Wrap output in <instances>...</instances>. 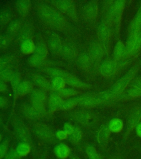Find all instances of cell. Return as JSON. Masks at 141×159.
Instances as JSON below:
<instances>
[{
	"instance_id": "obj_53",
	"label": "cell",
	"mask_w": 141,
	"mask_h": 159,
	"mask_svg": "<svg viewBox=\"0 0 141 159\" xmlns=\"http://www.w3.org/2000/svg\"></svg>"
},
{
	"instance_id": "obj_23",
	"label": "cell",
	"mask_w": 141,
	"mask_h": 159,
	"mask_svg": "<svg viewBox=\"0 0 141 159\" xmlns=\"http://www.w3.org/2000/svg\"><path fill=\"white\" fill-rule=\"evenodd\" d=\"M93 59L88 53H82L78 59V64L79 67L83 70H88L92 66Z\"/></svg>"
},
{
	"instance_id": "obj_4",
	"label": "cell",
	"mask_w": 141,
	"mask_h": 159,
	"mask_svg": "<svg viewBox=\"0 0 141 159\" xmlns=\"http://www.w3.org/2000/svg\"><path fill=\"white\" fill-rule=\"evenodd\" d=\"M45 71L54 77L62 78L64 80L66 84L69 85L73 89H89L92 88V86L90 84L84 82L74 74L63 70L51 67L46 69L45 70Z\"/></svg>"
},
{
	"instance_id": "obj_33",
	"label": "cell",
	"mask_w": 141,
	"mask_h": 159,
	"mask_svg": "<svg viewBox=\"0 0 141 159\" xmlns=\"http://www.w3.org/2000/svg\"><path fill=\"white\" fill-rule=\"evenodd\" d=\"M141 50V30L138 33L136 39L135 40L134 47L132 50L131 53L129 57V59L136 57Z\"/></svg>"
},
{
	"instance_id": "obj_39",
	"label": "cell",
	"mask_w": 141,
	"mask_h": 159,
	"mask_svg": "<svg viewBox=\"0 0 141 159\" xmlns=\"http://www.w3.org/2000/svg\"><path fill=\"white\" fill-rule=\"evenodd\" d=\"M51 84L55 91H57L64 89L66 86V83L64 82V80L61 77H54L52 80Z\"/></svg>"
},
{
	"instance_id": "obj_12",
	"label": "cell",
	"mask_w": 141,
	"mask_h": 159,
	"mask_svg": "<svg viewBox=\"0 0 141 159\" xmlns=\"http://www.w3.org/2000/svg\"><path fill=\"white\" fill-rule=\"evenodd\" d=\"M98 3L96 1H91L86 3L83 8V15L86 20L93 21L98 14Z\"/></svg>"
},
{
	"instance_id": "obj_13",
	"label": "cell",
	"mask_w": 141,
	"mask_h": 159,
	"mask_svg": "<svg viewBox=\"0 0 141 159\" xmlns=\"http://www.w3.org/2000/svg\"><path fill=\"white\" fill-rule=\"evenodd\" d=\"M105 50V48L100 43L95 41L90 45L88 54L93 60L98 61L104 57Z\"/></svg>"
},
{
	"instance_id": "obj_10",
	"label": "cell",
	"mask_w": 141,
	"mask_h": 159,
	"mask_svg": "<svg viewBox=\"0 0 141 159\" xmlns=\"http://www.w3.org/2000/svg\"><path fill=\"white\" fill-rule=\"evenodd\" d=\"M118 68L117 61L114 60H107L100 65L99 71L103 76L108 78L114 76L117 71Z\"/></svg>"
},
{
	"instance_id": "obj_32",
	"label": "cell",
	"mask_w": 141,
	"mask_h": 159,
	"mask_svg": "<svg viewBox=\"0 0 141 159\" xmlns=\"http://www.w3.org/2000/svg\"><path fill=\"white\" fill-rule=\"evenodd\" d=\"M62 98H69L74 97L81 93V92L73 88H65L59 90L57 92Z\"/></svg>"
},
{
	"instance_id": "obj_24",
	"label": "cell",
	"mask_w": 141,
	"mask_h": 159,
	"mask_svg": "<svg viewBox=\"0 0 141 159\" xmlns=\"http://www.w3.org/2000/svg\"><path fill=\"white\" fill-rule=\"evenodd\" d=\"M125 52V45L121 40H119L115 45L113 52L114 60L119 61L124 59Z\"/></svg>"
},
{
	"instance_id": "obj_31",
	"label": "cell",
	"mask_w": 141,
	"mask_h": 159,
	"mask_svg": "<svg viewBox=\"0 0 141 159\" xmlns=\"http://www.w3.org/2000/svg\"><path fill=\"white\" fill-rule=\"evenodd\" d=\"M15 150L20 157H26L31 152V147L28 143L21 142L18 145Z\"/></svg>"
},
{
	"instance_id": "obj_15",
	"label": "cell",
	"mask_w": 141,
	"mask_h": 159,
	"mask_svg": "<svg viewBox=\"0 0 141 159\" xmlns=\"http://www.w3.org/2000/svg\"><path fill=\"white\" fill-rule=\"evenodd\" d=\"M20 112L28 119L36 120L42 117L37 110L35 109L31 104H23L20 107Z\"/></svg>"
},
{
	"instance_id": "obj_52",
	"label": "cell",
	"mask_w": 141,
	"mask_h": 159,
	"mask_svg": "<svg viewBox=\"0 0 141 159\" xmlns=\"http://www.w3.org/2000/svg\"><path fill=\"white\" fill-rule=\"evenodd\" d=\"M2 123V120H1V117H0V124Z\"/></svg>"
},
{
	"instance_id": "obj_6",
	"label": "cell",
	"mask_w": 141,
	"mask_h": 159,
	"mask_svg": "<svg viewBox=\"0 0 141 159\" xmlns=\"http://www.w3.org/2000/svg\"><path fill=\"white\" fill-rule=\"evenodd\" d=\"M52 4L57 10L63 12L72 20H78L77 8L73 2L67 0L52 1Z\"/></svg>"
},
{
	"instance_id": "obj_41",
	"label": "cell",
	"mask_w": 141,
	"mask_h": 159,
	"mask_svg": "<svg viewBox=\"0 0 141 159\" xmlns=\"http://www.w3.org/2000/svg\"><path fill=\"white\" fill-rule=\"evenodd\" d=\"M60 52L62 53V54L64 57H67V58H71L73 57V54H74V52H73V50L72 49V48L67 45L62 46Z\"/></svg>"
},
{
	"instance_id": "obj_27",
	"label": "cell",
	"mask_w": 141,
	"mask_h": 159,
	"mask_svg": "<svg viewBox=\"0 0 141 159\" xmlns=\"http://www.w3.org/2000/svg\"><path fill=\"white\" fill-rule=\"evenodd\" d=\"M30 98L32 102H42L46 103V94L44 91L42 89H33L30 93Z\"/></svg>"
},
{
	"instance_id": "obj_1",
	"label": "cell",
	"mask_w": 141,
	"mask_h": 159,
	"mask_svg": "<svg viewBox=\"0 0 141 159\" xmlns=\"http://www.w3.org/2000/svg\"><path fill=\"white\" fill-rule=\"evenodd\" d=\"M139 69V64L134 65L129 71L118 80L109 89L97 93V97L99 102L102 104L104 102L113 101L124 92V89L133 79L134 75L138 72Z\"/></svg>"
},
{
	"instance_id": "obj_44",
	"label": "cell",
	"mask_w": 141,
	"mask_h": 159,
	"mask_svg": "<svg viewBox=\"0 0 141 159\" xmlns=\"http://www.w3.org/2000/svg\"><path fill=\"white\" fill-rule=\"evenodd\" d=\"M20 157L17 154L15 149H11L8 150L7 154L6 155L4 159H20Z\"/></svg>"
},
{
	"instance_id": "obj_5",
	"label": "cell",
	"mask_w": 141,
	"mask_h": 159,
	"mask_svg": "<svg viewBox=\"0 0 141 159\" xmlns=\"http://www.w3.org/2000/svg\"><path fill=\"white\" fill-rule=\"evenodd\" d=\"M48 48L44 42H39L35 44L34 52L29 59L32 66L37 67L42 64L47 57Z\"/></svg>"
},
{
	"instance_id": "obj_17",
	"label": "cell",
	"mask_w": 141,
	"mask_h": 159,
	"mask_svg": "<svg viewBox=\"0 0 141 159\" xmlns=\"http://www.w3.org/2000/svg\"><path fill=\"white\" fill-rule=\"evenodd\" d=\"M33 90V84L29 81H22L18 86L15 93V98L22 97L29 94Z\"/></svg>"
},
{
	"instance_id": "obj_45",
	"label": "cell",
	"mask_w": 141,
	"mask_h": 159,
	"mask_svg": "<svg viewBox=\"0 0 141 159\" xmlns=\"http://www.w3.org/2000/svg\"><path fill=\"white\" fill-rule=\"evenodd\" d=\"M55 137L56 139H59V140H64L68 138V135L64 130H61L55 133Z\"/></svg>"
},
{
	"instance_id": "obj_42",
	"label": "cell",
	"mask_w": 141,
	"mask_h": 159,
	"mask_svg": "<svg viewBox=\"0 0 141 159\" xmlns=\"http://www.w3.org/2000/svg\"><path fill=\"white\" fill-rule=\"evenodd\" d=\"M9 150V142L5 140L1 143L0 149V159H2L5 157L6 155Z\"/></svg>"
},
{
	"instance_id": "obj_30",
	"label": "cell",
	"mask_w": 141,
	"mask_h": 159,
	"mask_svg": "<svg viewBox=\"0 0 141 159\" xmlns=\"http://www.w3.org/2000/svg\"><path fill=\"white\" fill-rule=\"evenodd\" d=\"M78 105L77 97H71L64 100L60 107V109L64 111H69L74 108Z\"/></svg>"
},
{
	"instance_id": "obj_54",
	"label": "cell",
	"mask_w": 141,
	"mask_h": 159,
	"mask_svg": "<svg viewBox=\"0 0 141 159\" xmlns=\"http://www.w3.org/2000/svg\"></svg>"
},
{
	"instance_id": "obj_43",
	"label": "cell",
	"mask_w": 141,
	"mask_h": 159,
	"mask_svg": "<svg viewBox=\"0 0 141 159\" xmlns=\"http://www.w3.org/2000/svg\"><path fill=\"white\" fill-rule=\"evenodd\" d=\"M11 43L10 38L6 35H0V50L7 48Z\"/></svg>"
},
{
	"instance_id": "obj_7",
	"label": "cell",
	"mask_w": 141,
	"mask_h": 159,
	"mask_svg": "<svg viewBox=\"0 0 141 159\" xmlns=\"http://www.w3.org/2000/svg\"><path fill=\"white\" fill-rule=\"evenodd\" d=\"M97 35L99 42L103 45L105 49H107L109 47L112 35V27L105 20L102 21L98 25Z\"/></svg>"
},
{
	"instance_id": "obj_20",
	"label": "cell",
	"mask_w": 141,
	"mask_h": 159,
	"mask_svg": "<svg viewBox=\"0 0 141 159\" xmlns=\"http://www.w3.org/2000/svg\"><path fill=\"white\" fill-rule=\"evenodd\" d=\"M34 82L37 86L46 91H54L55 89L52 84L46 78L40 75H37L34 77Z\"/></svg>"
},
{
	"instance_id": "obj_26",
	"label": "cell",
	"mask_w": 141,
	"mask_h": 159,
	"mask_svg": "<svg viewBox=\"0 0 141 159\" xmlns=\"http://www.w3.org/2000/svg\"><path fill=\"white\" fill-rule=\"evenodd\" d=\"M15 6L20 15L25 16L29 12L32 7V3L30 1L20 0L16 2Z\"/></svg>"
},
{
	"instance_id": "obj_35",
	"label": "cell",
	"mask_w": 141,
	"mask_h": 159,
	"mask_svg": "<svg viewBox=\"0 0 141 159\" xmlns=\"http://www.w3.org/2000/svg\"><path fill=\"white\" fill-rule=\"evenodd\" d=\"M70 140L73 143H77L80 142L83 137V132L78 127L74 126V129L71 134L69 135Z\"/></svg>"
},
{
	"instance_id": "obj_25",
	"label": "cell",
	"mask_w": 141,
	"mask_h": 159,
	"mask_svg": "<svg viewBox=\"0 0 141 159\" xmlns=\"http://www.w3.org/2000/svg\"><path fill=\"white\" fill-rule=\"evenodd\" d=\"M48 47L54 53H57L61 52L62 48V44L61 40L57 35H52L49 40Z\"/></svg>"
},
{
	"instance_id": "obj_29",
	"label": "cell",
	"mask_w": 141,
	"mask_h": 159,
	"mask_svg": "<svg viewBox=\"0 0 141 159\" xmlns=\"http://www.w3.org/2000/svg\"><path fill=\"white\" fill-rule=\"evenodd\" d=\"M35 44L32 40L30 39L25 40L23 42L20 49L23 54L25 55H29L33 54L34 52Z\"/></svg>"
},
{
	"instance_id": "obj_9",
	"label": "cell",
	"mask_w": 141,
	"mask_h": 159,
	"mask_svg": "<svg viewBox=\"0 0 141 159\" xmlns=\"http://www.w3.org/2000/svg\"><path fill=\"white\" fill-rule=\"evenodd\" d=\"M141 119V104L134 108L129 114L126 122L125 137H128L132 130L136 128Z\"/></svg>"
},
{
	"instance_id": "obj_46",
	"label": "cell",
	"mask_w": 141,
	"mask_h": 159,
	"mask_svg": "<svg viewBox=\"0 0 141 159\" xmlns=\"http://www.w3.org/2000/svg\"><path fill=\"white\" fill-rule=\"evenodd\" d=\"M73 129H74V126L68 123H65L64 125V130L67 133V134L68 135V137L72 133Z\"/></svg>"
},
{
	"instance_id": "obj_14",
	"label": "cell",
	"mask_w": 141,
	"mask_h": 159,
	"mask_svg": "<svg viewBox=\"0 0 141 159\" xmlns=\"http://www.w3.org/2000/svg\"><path fill=\"white\" fill-rule=\"evenodd\" d=\"M74 118L80 124L86 126L91 124L94 118L93 114L85 109L77 110L74 113Z\"/></svg>"
},
{
	"instance_id": "obj_8",
	"label": "cell",
	"mask_w": 141,
	"mask_h": 159,
	"mask_svg": "<svg viewBox=\"0 0 141 159\" xmlns=\"http://www.w3.org/2000/svg\"><path fill=\"white\" fill-rule=\"evenodd\" d=\"M33 131L37 137L44 142L51 143L54 141L56 138L55 134L52 129L44 124H35L33 128Z\"/></svg>"
},
{
	"instance_id": "obj_11",
	"label": "cell",
	"mask_w": 141,
	"mask_h": 159,
	"mask_svg": "<svg viewBox=\"0 0 141 159\" xmlns=\"http://www.w3.org/2000/svg\"><path fill=\"white\" fill-rule=\"evenodd\" d=\"M77 97L78 105L84 108H90L100 104L97 93H95L83 94Z\"/></svg>"
},
{
	"instance_id": "obj_38",
	"label": "cell",
	"mask_w": 141,
	"mask_h": 159,
	"mask_svg": "<svg viewBox=\"0 0 141 159\" xmlns=\"http://www.w3.org/2000/svg\"><path fill=\"white\" fill-rule=\"evenodd\" d=\"M14 74L12 70L6 68L0 71V80L5 82L10 81Z\"/></svg>"
},
{
	"instance_id": "obj_3",
	"label": "cell",
	"mask_w": 141,
	"mask_h": 159,
	"mask_svg": "<svg viewBox=\"0 0 141 159\" xmlns=\"http://www.w3.org/2000/svg\"><path fill=\"white\" fill-rule=\"evenodd\" d=\"M126 6V1L124 0H118L109 2L106 7L105 20L106 22L114 28L115 32H119L122 17L124 9Z\"/></svg>"
},
{
	"instance_id": "obj_19",
	"label": "cell",
	"mask_w": 141,
	"mask_h": 159,
	"mask_svg": "<svg viewBox=\"0 0 141 159\" xmlns=\"http://www.w3.org/2000/svg\"><path fill=\"white\" fill-rule=\"evenodd\" d=\"M141 30V5L138 12L132 20L129 29V35L137 34Z\"/></svg>"
},
{
	"instance_id": "obj_2",
	"label": "cell",
	"mask_w": 141,
	"mask_h": 159,
	"mask_svg": "<svg viewBox=\"0 0 141 159\" xmlns=\"http://www.w3.org/2000/svg\"><path fill=\"white\" fill-rule=\"evenodd\" d=\"M37 13L42 20L55 29L61 30L66 25V20L59 11L50 6L42 3L37 6Z\"/></svg>"
},
{
	"instance_id": "obj_34",
	"label": "cell",
	"mask_w": 141,
	"mask_h": 159,
	"mask_svg": "<svg viewBox=\"0 0 141 159\" xmlns=\"http://www.w3.org/2000/svg\"><path fill=\"white\" fill-rule=\"evenodd\" d=\"M22 27V22L19 20L11 21L8 26V32L10 34H15L18 32Z\"/></svg>"
},
{
	"instance_id": "obj_50",
	"label": "cell",
	"mask_w": 141,
	"mask_h": 159,
	"mask_svg": "<svg viewBox=\"0 0 141 159\" xmlns=\"http://www.w3.org/2000/svg\"><path fill=\"white\" fill-rule=\"evenodd\" d=\"M135 130H136L137 135L139 138H141V122H139V124H137Z\"/></svg>"
},
{
	"instance_id": "obj_51",
	"label": "cell",
	"mask_w": 141,
	"mask_h": 159,
	"mask_svg": "<svg viewBox=\"0 0 141 159\" xmlns=\"http://www.w3.org/2000/svg\"><path fill=\"white\" fill-rule=\"evenodd\" d=\"M3 137L2 135L0 133V143L2 142V140Z\"/></svg>"
},
{
	"instance_id": "obj_47",
	"label": "cell",
	"mask_w": 141,
	"mask_h": 159,
	"mask_svg": "<svg viewBox=\"0 0 141 159\" xmlns=\"http://www.w3.org/2000/svg\"><path fill=\"white\" fill-rule=\"evenodd\" d=\"M132 87H135L141 91V77L134 80L131 84Z\"/></svg>"
},
{
	"instance_id": "obj_22",
	"label": "cell",
	"mask_w": 141,
	"mask_h": 159,
	"mask_svg": "<svg viewBox=\"0 0 141 159\" xmlns=\"http://www.w3.org/2000/svg\"><path fill=\"white\" fill-rule=\"evenodd\" d=\"M54 153L57 158L66 159L69 157L71 153V149L66 144L61 143L55 148Z\"/></svg>"
},
{
	"instance_id": "obj_48",
	"label": "cell",
	"mask_w": 141,
	"mask_h": 159,
	"mask_svg": "<svg viewBox=\"0 0 141 159\" xmlns=\"http://www.w3.org/2000/svg\"><path fill=\"white\" fill-rule=\"evenodd\" d=\"M7 104V101L6 99L2 96H0V108H2L6 106Z\"/></svg>"
},
{
	"instance_id": "obj_37",
	"label": "cell",
	"mask_w": 141,
	"mask_h": 159,
	"mask_svg": "<svg viewBox=\"0 0 141 159\" xmlns=\"http://www.w3.org/2000/svg\"><path fill=\"white\" fill-rule=\"evenodd\" d=\"M86 153L89 159H102L100 154L93 145H88L86 148Z\"/></svg>"
},
{
	"instance_id": "obj_40",
	"label": "cell",
	"mask_w": 141,
	"mask_h": 159,
	"mask_svg": "<svg viewBox=\"0 0 141 159\" xmlns=\"http://www.w3.org/2000/svg\"><path fill=\"white\" fill-rule=\"evenodd\" d=\"M21 78H22L21 75L18 72H15V74L13 75L10 82L11 84V86L12 87L13 90L14 92L15 91V89H17L18 86L21 82H20Z\"/></svg>"
},
{
	"instance_id": "obj_21",
	"label": "cell",
	"mask_w": 141,
	"mask_h": 159,
	"mask_svg": "<svg viewBox=\"0 0 141 159\" xmlns=\"http://www.w3.org/2000/svg\"><path fill=\"white\" fill-rule=\"evenodd\" d=\"M15 135L22 142L28 143L30 141V137L27 128L23 124L20 123L17 124L15 127Z\"/></svg>"
},
{
	"instance_id": "obj_18",
	"label": "cell",
	"mask_w": 141,
	"mask_h": 159,
	"mask_svg": "<svg viewBox=\"0 0 141 159\" xmlns=\"http://www.w3.org/2000/svg\"><path fill=\"white\" fill-rule=\"evenodd\" d=\"M111 133L108 125L102 126L97 133V139L99 144L102 146H105L109 140Z\"/></svg>"
},
{
	"instance_id": "obj_49",
	"label": "cell",
	"mask_w": 141,
	"mask_h": 159,
	"mask_svg": "<svg viewBox=\"0 0 141 159\" xmlns=\"http://www.w3.org/2000/svg\"><path fill=\"white\" fill-rule=\"evenodd\" d=\"M7 89V86L5 82L0 80V92H5Z\"/></svg>"
},
{
	"instance_id": "obj_28",
	"label": "cell",
	"mask_w": 141,
	"mask_h": 159,
	"mask_svg": "<svg viewBox=\"0 0 141 159\" xmlns=\"http://www.w3.org/2000/svg\"><path fill=\"white\" fill-rule=\"evenodd\" d=\"M108 126L111 133H119L121 132L124 128V122L122 119L115 118L109 122Z\"/></svg>"
},
{
	"instance_id": "obj_16",
	"label": "cell",
	"mask_w": 141,
	"mask_h": 159,
	"mask_svg": "<svg viewBox=\"0 0 141 159\" xmlns=\"http://www.w3.org/2000/svg\"><path fill=\"white\" fill-rule=\"evenodd\" d=\"M64 99L58 93H52L47 101V106L50 112H55L60 109Z\"/></svg>"
},
{
	"instance_id": "obj_36",
	"label": "cell",
	"mask_w": 141,
	"mask_h": 159,
	"mask_svg": "<svg viewBox=\"0 0 141 159\" xmlns=\"http://www.w3.org/2000/svg\"><path fill=\"white\" fill-rule=\"evenodd\" d=\"M12 13L8 10H3L0 13V25H4L11 22Z\"/></svg>"
}]
</instances>
